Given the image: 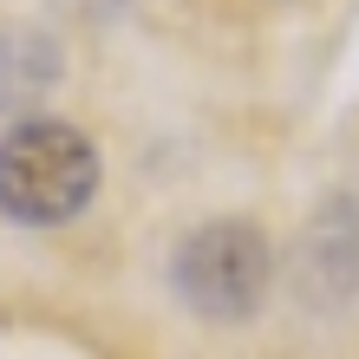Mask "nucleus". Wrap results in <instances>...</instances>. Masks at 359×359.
Here are the masks:
<instances>
[{
	"label": "nucleus",
	"mask_w": 359,
	"mask_h": 359,
	"mask_svg": "<svg viewBox=\"0 0 359 359\" xmlns=\"http://www.w3.org/2000/svg\"><path fill=\"white\" fill-rule=\"evenodd\" d=\"M98 196V144L79 124L27 118L0 137V216L53 229Z\"/></svg>",
	"instance_id": "1"
},
{
	"label": "nucleus",
	"mask_w": 359,
	"mask_h": 359,
	"mask_svg": "<svg viewBox=\"0 0 359 359\" xmlns=\"http://www.w3.org/2000/svg\"><path fill=\"white\" fill-rule=\"evenodd\" d=\"M170 281L183 294V307L203 313V320H248V313L268 301L274 248H268V236L255 222L222 216V222H203L196 236L177 242Z\"/></svg>",
	"instance_id": "2"
},
{
	"label": "nucleus",
	"mask_w": 359,
	"mask_h": 359,
	"mask_svg": "<svg viewBox=\"0 0 359 359\" xmlns=\"http://www.w3.org/2000/svg\"><path fill=\"white\" fill-rule=\"evenodd\" d=\"M294 274H301L313 307H340V301L359 294V203L353 196H333L320 216L307 222Z\"/></svg>",
	"instance_id": "3"
}]
</instances>
